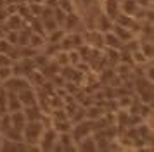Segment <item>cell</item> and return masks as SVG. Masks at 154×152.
I'll use <instances>...</instances> for the list:
<instances>
[{
    "label": "cell",
    "mask_w": 154,
    "mask_h": 152,
    "mask_svg": "<svg viewBox=\"0 0 154 152\" xmlns=\"http://www.w3.org/2000/svg\"><path fill=\"white\" fill-rule=\"evenodd\" d=\"M112 33L116 35L119 38V41L125 45V43H128V41H132L137 38V35H135V31L133 29H130V28H125V26H119V24H114L112 23Z\"/></svg>",
    "instance_id": "8992f818"
},
{
    "label": "cell",
    "mask_w": 154,
    "mask_h": 152,
    "mask_svg": "<svg viewBox=\"0 0 154 152\" xmlns=\"http://www.w3.org/2000/svg\"><path fill=\"white\" fill-rule=\"evenodd\" d=\"M57 138H59V133L52 126H47L43 130L40 140H38V150H54V147L57 144Z\"/></svg>",
    "instance_id": "7a4b0ae2"
},
{
    "label": "cell",
    "mask_w": 154,
    "mask_h": 152,
    "mask_svg": "<svg viewBox=\"0 0 154 152\" xmlns=\"http://www.w3.org/2000/svg\"><path fill=\"white\" fill-rule=\"evenodd\" d=\"M99 7L100 12L111 21H114V17L119 14V0H99Z\"/></svg>",
    "instance_id": "5b68a950"
},
{
    "label": "cell",
    "mask_w": 154,
    "mask_h": 152,
    "mask_svg": "<svg viewBox=\"0 0 154 152\" xmlns=\"http://www.w3.org/2000/svg\"><path fill=\"white\" fill-rule=\"evenodd\" d=\"M7 112V92L4 87H0V114Z\"/></svg>",
    "instance_id": "4fadbf2b"
},
{
    "label": "cell",
    "mask_w": 154,
    "mask_h": 152,
    "mask_svg": "<svg viewBox=\"0 0 154 152\" xmlns=\"http://www.w3.org/2000/svg\"><path fill=\"white\" fill-rule=\"evenodd\" d=\"M17 97H19V100H21L23 107H29V105H36V104H38V95L35 93L33 87H28V88L17 92Z\"/></svg>",
    "instance_id": "52a82bcc"
},
{
    "label": "cell",
    "mask_w": 154,
    "mask_h": 152,
    "mask_svg": "<svg viewBox=\"0 0 154 152\" xmlns=\"http://www.w3.org/2000/svg\"><path fill=\"white\" fill-rule=\"evenodd\" d=\"M9 116H11V124L14 126V128H17V130H21L24 128V124L28 123V117H26V114H24V111H14V112H9Z\"/></svg>",
    "instance_id": "ba28073f"
},
{
    "label": "cell",
    "mask_w": 154,
    "mask_h": 152,
    "mask_svg": "<svg viewBox=\"0 0 154 152\" xmlns=\"http://www.w3.org/2000/svg\"><path fill=\"white\" fill-rule=\"evenodd\" d=\"M7 92V90H5ZM23 109V104L19 100L17 93L14 92H7V112H14V111H21Z\"/></svg>",
    "instance_id": "9c48e42d"
},
{
    "label": "cell",
    "mask_w": 154,
    "mask_h": 152,
    "mask_svg": "<svg viewBox=\"0 0 154 152\" xmlns=\"http://www.w3.org/2000/svg\"><path fill=\"white\" fill-rule=\"evenodd\" d=\"M140 7H144V9H151L152 7V0H135Z\"/></svg>",
    "instance_id": "9a60e30c"
},
{
    "label": "cell",
    "mask_w": 154,
    "mask_h": 152,
    "mask_svg": "<svg viewBox=\"0 0 154 152\" xmlns=\"http://www.w3.org/2000/svg\"><path fill=\"white\" fill-rule=\"evenodd\" d=\"M47 126L43 119H29L23 128V142L28 145V150H38V140Z\"/></svg>",
    "instance_id": "6da1fadb"
},
{
    "label": "cell",
    "mask_w": 154,
    "mask_h": 152,
    "mask_svg": "<svg viewBox=\"0 0 154 152\" xmlns=\"http://www.w3.org/2000/svg\"><path fill=\"white\" fill-rule=\"evenodd\" d=\"M76 149L78 150H97V144H95V140L92 137H83L76 140Z\"/></svg>",
    "instance_id": "30bf717a"
},
{
    "label": "cell",
    "mask_w": 154,
    "mask_h": 152,
    "mask_svg": "<svg viewBox=\"0 0 154 152\" xmlns=\"http://www.w3.org/2000/svg\"><path fill=\"white\" fill-rule=\"evenodd\" d=\"M14 66V64H12ZM12 66H0V85L4 81H7L11 76L14 74V68Z\"/></svg>",
    "instance_id": "8fae6325"
},
{
    "label": "cell",
    "mask_w": 154,
    "mask_h": 152,
    "mask_svg": "<svg viewBox=\"0 0 154 152\" xmlns=\"http://www.w3.org/2000/svg\"><path fill=\"white\" fill-rule=\"evenodd\" d=\"M144 7H140L135 0H119V12L125 16H132L135 19H144Z\"/></svg>",
    "instance_id": "3957f363"
},
{
    "label": "cell",
    "mask_w": 154,
    "mask_h": 152,
    "mask_svg": "<svg viewBox=\"0 0 154 152\" xmlns=\"http://www.w3.org/2000/svg\"><path fill=\"white\" fill-rule=\"evenodd\" d=\"M14 64V59L11 54H5V52H0V66H12Z\"/></svg>",
    "instance_id": "5bb4252c"
},
{
    "label": "cell",
    "mask_w": 154,
    "mask_h": 152,
    "mask_svg": "<svg viewBox=\"0 0 154 152\" xmlns=\"http://www.w3.org/2000/svg\"><path fill=\"white\" fill-rule=\"evenodd\" d=\"M56 62L57 64H61V66H69V59H68V50H63V48H59L56 52Z\"/></svg>",
    "instance_id": "7c38bea8"
},
{
    "label": "cell",
    "mask_w": 154,
    "mask_h": 152,
    "mask_svg": "<svg viewBox=\"0 0 154 152\" xmlns=\"http://www.w3.org/2000/svg\"><path fill=\"white\" fill-rule=\"evenodd\" d=\"M0 87H4L7 92H14V93H17V92H21V90L31 87V83H29L24 76H21V74H12L7 81H4Z\"/></svg>",
    "instance_id": "277c9868"
}]
</instances>
